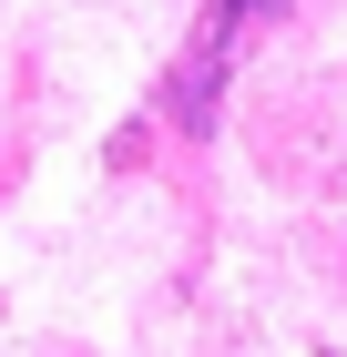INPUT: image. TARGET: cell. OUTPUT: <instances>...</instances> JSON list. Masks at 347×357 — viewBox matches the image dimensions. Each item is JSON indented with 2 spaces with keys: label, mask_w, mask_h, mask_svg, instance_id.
Segmentation results:
<instances>
[{
  "label": "cell",
  "mask_w": 347,
  "mask_h": 357,
  "mask_svg": "<svg viewBox=\"0 0 347 357\" xmlns=\"http://www.w3.org/2000/svg\"><path fill=\"white\" fill-rule=\"evenodd\" d=\"M286 0H205V21H194V52H184V72L163 82V112L184 123V133H205L214 123V92H225V61L256 41V21H276Z\"/></svg>",
  "instance_id": "obj_1"
}]
</instances>
